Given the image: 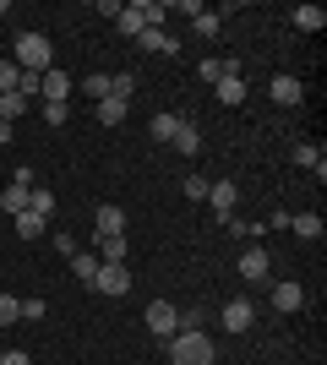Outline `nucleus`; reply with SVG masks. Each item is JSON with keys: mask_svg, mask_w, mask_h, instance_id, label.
I'll list each match as a JSON object with an SVG mask.
<instances>
[{"mask_svg": "<svg viewBox=\"0 0 327 365\" xmlns=\"http://www.w3.org/2000/svg\"><path fill=\"white\" fill-rule=\"evenodd\" d=\"M71 273L93 289V278H98V251H77V257H71Z\"/></svg>", "mask_w": 327, "mask_h": 365, "instance_id": "18", "label": "nucleus"}, {"mask_svg": "<svg viewBox=\"0 0 327 365\" xmlns=\"http://www.w3.org/2000/svg\"><path fill=\"white\" fill-rule=\"evenodd\" d=\"M16 317H22V300H16V294H0V327H11Z\"/></svg>", "mask_w": 327, "mask_h": 365, "instance_id": "27", "label": "nucleus"}, {"mask_svg": "<svg viewBox=\"0 0 327 365\" xmlns=\"http://www.w3.org/2000/svg\"><path fill=\"white\" fill-rule=\"evenodd\" d=\"M137 38H142V49H147V55H175V49H180V44H175V38H170L164 28H142Z\"/></svg>", "mask_w": 327, "mask_h": 365, "instance_id": "16", "label": "nucleus"}, {"mask_svg": "<svg viewBox=\"0 0 327 365\" xmlns=\"http://www.w3.org/2000/svg\"><path fill=\"white\" fill-rule=\"evenodd\" d=\"M147 333L175 338V333H180V311H175L170 300H153V305H147Z\"/></svg>", "mask_w": 327, "mask_h": 365, "instance_id": "6", "label": "nucleus"}, {"mask_svg": "<svg viewBox=\"0 0 327 365\" xmlns=\"http://www.w3.org/2000/svg\"><path fill=\"white\" fill-rule=\"evenodd\" d=\"M289 229H295L300 240H322V213H295V218H289Z\"/></svg>", "mask_w": 327, "mask_h": 365, "instance_id": "19", "label": "nucleus"}, {"mask_svg": "<svg viewBox=\"0 0 327 365\" xmlns=\"http://www.w3.org/2000/svg\"><path fill=\"white\" fill-rule=\"evenodd\" d=\"M0 365H33V354L28 349H6V354H0Z\"/></svg>", "mask_w": 327, "mask_h": 365, "instance_id": "34", "label": "nucleus"}, {"mask_svg": "<svg viewBox=\"0 0 327 365\" xmlns=\"http://www.w3.org/2000/svg\"><path fill=\"white\" fill-rule=\"evenodd\" d=\"M28 109H33V98H22V93H0V120H6V125H11L16 115H28Z\"/></svg>", "mask_w": 327, "mask_h": 365, "instance_id": "20", "label": "nucleus"}, {"mask_svg": "<svg viewBox=\"0 0 327 365\" xmlns=\"http://www.w3.org/2000/svg\"><path fill=\"white\" fill-rule=\"evenodd\" d=\"M240 278H246V284H273V257H267L262 245H246V251H240Z\"/></svg>", "mask_w": 327, "mask_h": 365, "instance_id": "5", "label": "nucleus"}, {"mask_svg": "<svg viewBox=\"0 0 327 365\" xmlns=\"http://www.w3.org/2000/svg\"><path fill=\"white\" fill-rule=\"evenodd\" d=\"M82 88H88V98L98 104V98H109V76H104V71H93L88 82H82Z\"/></svg>", "mask_w": 327, "mask_h": 365, "instance_id": "28", "label": "nucleus"}, {"mask_svg": "<svg viewBox=\"0 0 327 365\" xmlns=\"http://www.w3.org/2000/svg\"><path fill=\"white\" fill-rule=\"evenodd\" d=\"M98 251H104V262H125V235H109V240H98Z\"/></svg>", "mask_w": 327, "mask_h": 365, "instance_id": "26", "label": "nucleus"}, {"mask_svg": "<svg viewBox=\"0 0 327 365\" xmlns=\"http://www.w3.org/2000/svg\"><path fill=\"white\" fill-rule=\"evenodd\" d=\"M251 322H256V305H251L246 294H234V300L224 305V327H229V333H246Z\"/></svg>", "mask_w": 327, "mask_h": 365, "instance_id": "9", "label": "nucleus"}, {"mask_svg": "<svg viewBox=\"0 0 327 365\" xmlns=\"http://www.w3.org/2000/svg\"><path fill=\"white\" fill-rule=\"evenodd\" d=\"M267 98H273V104H284V109H295L300 98H306V88H300V76H273V82H267Z\"/></svg>", "mask_w": 327, "mask_h": 365, "instance_id": "8", "label": "nucleus"}, {"mask_svg": "<svg viewBox=\"0 0 327 365\" xmlns=\"http://www.w3.org/2000/svg\"><path fill=\"white\" fill-rule=\"evenodd\" d=\"M28 213L49 218V213H55V191H28Z\"/></svg>", "mask_w": 327, "mask_h": 365, "instance_id": "25", "label": "nucleus"}, {"mask_svg": "<svg viewBox=\"0 0 327 365\" xmlns=\"http://www.w3.org/2000/svg\"><path fill=\"white\" fill-rule=\"evenodd\" d=\"M170 365H213V338L202 327H180L170 338Z\"/></svg>", "mask_w": 327, "mask_h": 365, "instance_id": "1", "label": "nucleus"}, {"mask_svg": "<svg viewBox=\"0 0 327 365\" xmlns=\"http://www.w3.org/2000/svg\"><path fill=\"white\" fill-rule=\"evenodd\" d=\"M38 98H44V104H66V98H71V76H66L61 66H49V71L38 76Z\"/></svg>", "mask_w": 327, "mask_h": 365, "instance_id": "7", "label": "nucleus"}, {"mask_svg": "<svg viewBox=\"0 0 327 365\" xmlns=\"http://www.w3.org/2000/svg\"><path fill=\"white\" fill-rule=\"evenodd\" d=\"M28 191H33V185H16V180H11L6 191H0V207H6L11 218H16V213H28Z\"/></svg>", "mask_w": 327, "mask_h": 365, "instance_id": "17", "label": "nucleus"}, {"mask_svg": "<svg viewBox=\"0 0 327 365\" xmlns=\"http://www.w3.org/2000/svg\"><path fill=\"white\" fill-rule=\"evenodd\" d=\"M38 109H44L49 125H66V120H71V104H38Z\"/></svg>", "mask_w": 327, "mask_h": 365, "instance_id": "31", "label": "nucleus"}, {"mask_svg": "<svg viewBox=\"0 0 327 365\" xmlns=\"http://www.w3.org/2000/svg\"><path fill=\"white\" fill-rule=\"evenodd\" d=\"M164 11H170L164 0H131V6H120V16H115V28L137 38L142 28H158V22H164Z\"/></svg>", "mask_w": 327, "mask_h": 365, "instance_id": "3", "label": "nucleus"}, {"mask_svg": "<svg viewBox=\"0 0 327 365\" xmlns=\"http://www.w3.org/2000/svg\"><path fill=\"white\" fill-rule=\"evenodd\" d=\"M0 142H11V125H6V120H0Z\"/></svg>", "mask_w": 327, "mask_h": 365, "instance_id": "35", "label": "nucleus"}, {"mask_svg": "<svg viewBox=\"0 0 327 365\" xmlns=\"http://www.w3.org/2000/svg\"><path fill=\"white\" fill-rule=\"evenodd\" d=\"M98 240H109V235H125V213L120 207H115V202H104V207H98Z\"/></svg>", "mask_w": 327, "mask_h": 365, "instance_id": "14", "label": "nucleus"}, {"mask_svg": "<svg viewBox=\"0 0 327 365\" xmlns=\"http://www.w3.org/2000/svg\"><path fill=\"white\" fill-rule=\"evenodd\" d=\"M213 88H218V104H246V76L240 71H224Z\"/></svg>", "mask_w": 327, "mask_h": 365, "instance_id": "13", "label": "nucleus"}, {"mask_svg": "<svg viewBox=\"0 0 327 365\" xmlns=\"http://www.w3.org/2000/svg\"><path fill=\"white\" fill-rule=\"evenodd\" d=\"M207 185H213V180H202V175H186V202H207Z\"/></svg>", "mask_w": 327, "mask_h": 365, "instance_id": "30", "label": "nucleus"}, {"mask_svg": "<svg viewBox=\"0 0 327 365\" xmlns=\"http://www.w3.org/2000/svg\"><path fill=\"white\" fill-rule=\"evenodd\" d=\"M289 22H295L300 33H322V28H327V11H322V6H295V11H289Z\"/></svg>", "mask_w": 327, "mask_h": 365, "instance_id": "15", "label": "nucleus"}, {"mask_svg": "<svg viewBox=\"0 0 327 365\" xmlns=\"http://www.w3.org/2000/svg\"><path fill=\"white\" fill-rule=\"evenodd\" d=\"M44 229H49V218H38V213H16V235H22V240H38Z\"/></svg>", "mask_w": 327, "mask_h": 365, "instance_id": "23", "label": "nucleus"}, {"mask_svg": "<svg viewBox=\"0 0 327 365\" xmlns=\"http://www.w3.org/2000/svg\"><path fill=\"white\" fill-rule=\"evenodd\" d=\"M306 305V289H300L295 278H279L273 284V311H300Z\"/></svg>", "mask_w": 327, "mask_h": 365, "instance_id": "10", "label": "nucleus"}, {"mask_svg": "<svg viewBox=\"0 0 327 365\" xmlns=\"http://www.w3.org/2000/svg\"><path fill=\"white\" fill-rule=\"evenodd\" d=\"M197 33H202V38H218V33H224V22H218V11H202V16H197Z\"/></svg>", "mask_w": 327, "mask_h": 365, "instance_id": "29", "label": "nucleus"}, {"mask_svg": "<svg viewBox=\"0 0 327 365\" xmlns=\"http://www.w3.org/2000/svg\"><path fill=\"white\" fill-rule=\"evenodd\" d=\"M180 131V115H153V142H175Z\"/></svg>", "mask_w": 327, "mask_h": 365, "instance_id": "24", "label": "nucleus"}, {"mask_svg": "<svg viewBox=\"0 0 327 365\" xmlns=\"http://www.w3.org/2000/svg\"><path fill=\"white\" fill-rule=\"evenodd\" d=\"M98 120H104V125H120L125 120V98H115V93H109V98H98Z\"/></svg>", "mask_w": 327, "mask_h": 365, "instance_id": "22", "label": "nucleus"}, {"mask_svg": "<svg viewBox=\"0 0 327 365\" xmlns=\"http://www.w3.org/2000/svg\"><path fill=\"white\" fill-rule=\"evenodd\" d=\"M93 289H98V294H109V300H120V294L131 289V267H125V262H98Z\"/></svg>", "mask_w": 327, "mask_h": 365, "instance_id": "4", "label": "nucleus"}, {"mask_svg": "<svg viewBox=\"0 0 327 365\" xmlns=\"http://www.w3.org/2000/svg\"><path fill=\"white\" fill-rule=\"evenodd\" d=\"M197 76H202V82H218V76H224V61H202V66H197Z\"/></svg>", "mask_w": 327, "mask_h": 365, "instance_id": "33", "label": "nucleus"}, {"mask_svg": "<svg viewBox=\"0 0 327 365\" xmlns=\"http://www.w3.org/2000/svg\"><path fill=\"white\" fill-rule=\"evenodd\" d=\"M11 61H16V71L44 76L49 66H55V49H49L44 33H22V38H16V49H11Z\"/></svg>", "mask_w": 327, "mask_h": 365, "instance_id": "2", "label": "nucleus"}, {"mask_svg": "<svg viewBox=\"0 0 327 365\" xmlns=\"http://www.w3.org/2000/svg\"><path fill=\"white\" fill-rule=\"evenodd\" d=\"M16 76H22L16 61H0V93H16Z\"/></svg>", "mask_w": 327, "mask_h": 365, "instance_id": "32", "label": "nucleus"}, {"mask_svg": "<svg viewBox=\"0 0 327 365\" xmlns=\"http://www.w3.org/2000/svg\"><path fill=\"white\" fill-rule=\"evenodd\" d=\"M300 169H316V180H327V153L316 148V142H295V153H289Z\"/></svg>", "mask_w": 327, "mask_h": 365, "instance_id": "11", "label": "nucleus"}, {"mask_svg": "<svg viewBox=\"0 0 327 365\" xmlns=\"http://www.w3.org/2000/svg\"><path fill=\"white\" fill-rule=\"evenodd\" d=\"M175 148L186 153V158H191V153H202V131H197L191 120H180V131H175Z\"/></svg>", "mask_w": 327, "mask_h": 365, "instance_id": "21", "label": "nucleus"}, {"mask_svg": "<svg viewBox=\"0 0 327 365\" xmlns=\"http://www.w3.org/2000/svg\"><path fill=\"white\" fill-rule=\"evenodd\" d=\"M207 202H213V213H218V218H234V202H240V191H234L229 180H218V185H207Z\"/></svg>", "mask_w": 327, "mask_h": 365, "instance_id": "12", "label": "nucleus"}]
</instances>
